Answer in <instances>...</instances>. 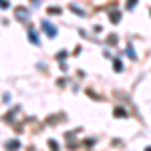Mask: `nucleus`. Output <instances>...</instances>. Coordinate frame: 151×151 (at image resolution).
I'll list each match as a JSON object with an SVG mask.
<instances>
[{
	"instance_id": "nucleus-2",
	"label": "nucleus",
	"mask_w": 151,
	"mask_h": 151,
	"mask_svg": "<svg viewBox=\"0 0 151 151\" xmlns=\"http://www.w3.org/2000/svg\"><path fill=\"white\" fill-rule=\"evenodd\" d=\"M6 147H18V141H8Z\"/></svg>"
},
{
	"instance_id": "nucleus-1",
	"label": "nucleus",
	"mask_w": 151,
	"mask_h": 151,
	"mask_svg": "<svg viewBox=\"0 0 151 151\" xmlns=\"http://www.w3.org/2000/svg\"><path fill=\"white\" fill-rule=\"evenodd\" d=\"M42 28H45V30H47L50 36H57V28H52V26H50L48 22H42Z\"/></svg>"
}]
</instances>
